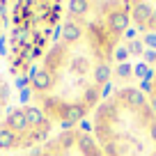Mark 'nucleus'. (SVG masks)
Here are the masks:
<instances>
[{"instance_id": "4", "label": "nucleus", "mask_w": 156, "mask_h": 156, "mask_svg": "<svg viewBox=\"0 0 156 156\" xmlns=\"http://www.w3.org/2000/svg\"><path fill=\"white\" fill-rule=\"evenodd\" d=\"M53 124L34 103L7 110L0 119V151H25L51 140Z\"/></svg>"}, {"instance_id": "2", "label": "nucleus", "mask_w": 156, "mask_h": 156, "mask_svg": "<svg viewBox=\"0 0 156 156\" xmlns=\"http://www.w3.org/2000/svg\"><path fill=\"white\" fill-rule=\"evenodd\" d=\"M92 138L103 156H156V112L142 90L126 85L92 115Z\"/></svg>"}, {"instance_id": "7", "label": "nucleus", "mask_w": 156, "mask_h": 156, "mask_svg": "<svg viewBox=\"0 0 156 156\" xmlns=\"http://www.w3.org/2000/svg\"><path fill=\"white\" fill-rule=\"evenodd\" d=\"M9 101H12V85L5 76H0V119L7 115Z\"/></svg>"}, {"instance_id": "3", "label": "nucleus", "mask_w": 156, "mask_h": 156, "mask_svg": "<svg viewBox=\"0 0 156 156\" xmlns=\"http://www.w3.org/2000/svg\"><path fill=\"white\" fill-rule=\"evenodd\" d=\"M62 2H16L9 12V73L25 78L53 46L64 19Z\"/></svg>"}, {"instance_id": "5", "label": "nucleus", "mask_w": 156, "mask_h": 156, "mask_svg": "<svg viewBox=\"0 0 156 156\" xmlns=\"http://www.w3.org/2000/svg\"><path fill=\"white\" fill-rule=\"evenodd\" d=\"M32 156H103L94 138L80 129H64L46 145H41Z\"/></svg>"}, {"instance_id": "9", "label": "nucleus", "mask_w": 156, "mask_h": 156, "mask_svg": "<svg viewBox=\"0 0 156 156\" xmlns=\"http://www.w3.org/2000/svg\"><path fill=\"white\" fill-rule=\"evenodd\" d=\"M5 5L0 2V41H2V32H5V23H7V16H5Z\"/></svg>"}, {"instance_id": "1", "label": "nucleus", "mask_w": 156, "mask_h": 156, "mask_svg": "<svg viewBox=\"0 0 156 156\" xmlns=\"http://www.w3.org/2000/svg\"><path fill=\"white\" fill-rule=\"evenodd\" d=\"M67 9L53 46L30 73V97L53 126L71 129L103 103L131 5L71 2Z\"/></svg>"}, {"instance_id": "8", "label": "nucleus", "mask_w": 156, "mask_h": 156, "mask_svg": "<svg viewBox=\"0 0 156 156\" xmlns=\"http://www.w3.org/2000/svg\"><path fill=\"white\" fill-rule=\"evenodd\" d=\"M145 94H147V99H149V103H151V108H154V112H156V69L151 71L149 80H147V90H145Z\"/></svg>"}, {"instance_id": "6", "label": "nucleus", "mask_w": 156, "mask_h": 156, "mask_svg": "<svg viewBox=\"0 0 156 156\" xmlns=\"http://www.w3.org/2000/svg\"><path fill=\"white\" fill-rule=\"evenodd\" d=\"M131 5V21L140 30L154 32L156 30V2H129Z\"/></svg>"}]
</instances>
